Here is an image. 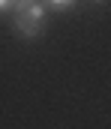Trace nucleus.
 <instances>
[{"instance_id":"nucleus-2","label":"nucleus","mask_w":111,"mask_h":129,"mask_svg":"<svg viewBox=\"0 0 111 129\" xmlns=\"http://www.w3.org/2000/svg\"><path fill=\"white\" fill-rule=\"evenodd\" d=\"M48 3H51L54 9H60V12H66V9H72V6H75V0H48Z\"/></svg>"},{"instance_id":"nucleus-1","label":"nucleus","mask_w":111,"mask_h":129,"mask_svg":"<svg viewBox=\"0 0 111 129\" xmlns=\"http://www.w3.org/2000/svg\"><path fill=\"white\" fill-rule=\"evenodd\" d=\"M45 6L36 3V0H30L27 6H21V9H15V21H12V27L15 33H21L24 39H33L42 33V24H45Z\"/></svg>"},{"instance_id":"nucleus-4","label":"nucleus","mask_w":111,"mask_h":129,"mask_svg":"<svg viewBox=\"0 0 111 129\" xmlns=\"http://www.w3.org/2000/svg\"><path fill=\"white\" fill-rule=\"evenodd\" d=\"M96 3H105V0H96Z\"/></svg>"},{"instance_id":"nucleus-3","label":"nucleus","mask_w":111,"mask_h":129,"mask_svg":"<svg viewBox=\"0 0 111 129\" xmlns=\"http://www.w3.org/2000/svg\"><path fill=\"white\" fill-rule=\"evenodd\" d=\"M6 9H12V0H0V12H6Z\"/></svg>"}]
</instances>
